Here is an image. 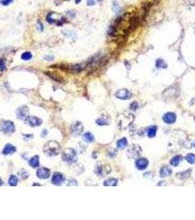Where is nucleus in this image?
Wrapping results in <instances>:
<instances>
[{
  "label": "nucleus",
  "mask_w": 195,
  "mask_h": 220,
  "mask_svg": "<svg viewBox=\"0 0 195 220\" xmlns=\"http://www.w3.org/2000/svg\"><path fill=\"white\" fill-rule=\"evenodd\" d=\"M43 151L49 156H57L60 151V145L56 141H49L45 145Z\"/></svg>",
  "instance_id": "f257e3e1"
},
{
  "label": "nucleus",
  "mask_w": 195,
  "mask_h": 220,
  "mask_svg": "<svg viewBox=\"0 0 195 220\" xmlns=\"http://www.w3.org/2000/svg\"><path fill=\"white\" fill-rule=\"evenodd\" d=\"M62 159L68 165L75 163L77 160V155L76 150L72 148L66 149L62 155Z\"/></svg>",
  "instance_id": "f03ea898"
},
{
  "label": "nucleus",
  "mask_w": 195,
  "mask_h": 220,
  "mask_svg": "<svg viewBox=\"0 0 195 220\" xmlns=\"http://www.w3.org/2000/svg\"><path fill=\"white\" fill-rule=\"evenodd\" d=\"M0 129L4 134H10L15 132V125L10 120H2L0 123Z\"/></svg>",
  "instance_id": "7ed1b4c3"
},
{
  "label": "nucleus",
  "mask_w": 195,
  "mask_h": 220,
  "mask_svg": "<svg viewBox=\"0 0 195 220\" xmlns=\"http://www.w3.org/2000/svg\"><path fill=\"white\" fill-rule=\"evenodd\" d=\"M71 133L73 135H80L82 133L84 129V126L82 125V123L80 122H75L73 123V125L71 126Z\"/></svg>",
  "instance_id": "20e7f679"
},
{
  "label": "nucleus",
  "mask_w": 195,
  "mask_h": 220,
  "mask_svg": "<svg viewBox=\"0 0 195 220\" xmlns=\"http://www.w3.org/2000/svg\"><path fill=\"white\" fill-rule=\"evenodd\" d=\"M115 96L121 100H127V99L130 98L131 93L126 89H121L117 91V93H115Z\"/></svg>",
  "instance_id": "39448f33"
},
{
  "label": "nucleus",
  "mask_w": 195,
  "mask_h": 220,
  "mask_svg": "<svg viewBox=\"0 0 195 220\" xmlns=\"http://www.w3.org/2000/svg\"><path fill=\"white\" fill-rule=\"evenodd\" d=\"M133 116L131 114H125L124 117H123V120H120V126L121 127L123 128H127L128 126H129L131 123L133 122Z\"/></svg>",
  "instance_id": "423d86ee"
},
{
  "label": "nucleus",
  "mask_w": 195,
  "mask_h": 220,
  "mask_svg": "<svg viewBox=\"0 0 195 220\" xmlns=\"http://www.w3.org/2000/svg\"><path fill=\"white\" fill-rule=\"evenodd\" d=\"M16 114H17V117H19V119L26 120L27 118L29 117V116H28V114H29V109H28L27 106H22V107L18 109Z\"/></svg>",
  "instance_id": "0eeeda50"
},
{
  "label": "nucleus",
  "mask_w": 195,
  "mask_h": 220,
  "mask_svg": "<svg viewBox=\"0 0 195 220\" xmlns=\"http://www.w3.org/2000/svg\"><path fill=\"white\" fill-rule=\"evenodd\" d=\"M51 172L50 170L46 167H41L38 169L37 171V176L38 178L40 179H46L50 177Z\"/></svg>",
  "instance_id": "6e6552de"
},
{
  "label": "nucleus",
  "mask_w": 195,
  "mask_h": 220,
  "mask_svg": "<svg viewBox=\"0 0 195 220\" xmlns=\"http://www.w3.org/2000/svg\"><path fill=\"white\" fill-rule=\"evenodd\" d=\"M64 180L63 175L60 173H54L52 178V183L56 186H60Z\"/></svg>",
  "instance_id": "1a4fd4ad"
},
{
  "label": "nucleus",
  "mask_w": 195,
  "mask_h": 220,
  "mask_svg": "<svg viewBox=\"0 0 195 220\" xmlns=\"http://www.w3.org/2000/svg\"><path fill=\"white\" fill-rule=\"evenodd\" d=\"M26 122L27 123L28 125L32 126V127H35V126H38L42 124V120L37 117H34V116H30L27 118Z\"/></svg>",
  "instance_id": "9d476101"
},
{
  "label": "nucleus",
  "mask_w": 195,
  "mask_h": 220,
  "mask_svg": "<svg viewBox=\"0 0 195 220\" xmlns=\"http://www.w3.org/2000/svg\"><path fill=\"white\" fill-rule=\"evenodd\" d=\"M148 160L145 158H140V159H138L136 162V168L139 170H143L148 167Z\"/></svg>",
  "instance_id": "9b49d317"
},
{
  "label": "nucleus",
  "mask_w": 195,
  "mask_h": 220,
  "mask_svg": "<svg viewBox=\"0 0 195 220\" xmlns=\"http://www.w3.org/2000/svg\"><path fill=\"white\" fill-rule=\"evenodd\" d=\"M163 120L167 124H172L176 120V114L173 112H168L163 116Z\"/></svg>",
  "instance_id": "f8f14e48"
},
{
  "label": "nucleus",
  "mask_w": 195,
  "mask_h": 220,
  "mask_svg": "<svg viewBox=\"0 0 195 220\" xmlns=\"http://www.w3.org/2000/svg\"><path fill=\"white\" fill-rule=\"evenodd\" d=\"M16 151V148L15 146H13L11 144H7L4 147V150H3L2 153L4 155H8V154H13Z\"/></svg>",
  "instance_id": "ddd939ff"
},
{
  "label": "nucleus",
  "mask_w": 195,
  "mask_h": 220,
  "mask_svg": "<svg viewBox=\"0 0 195 220\" xmlns=\"http://www.w3.org/2000/svg\"><path fill=\"white\" fill-rule=\"evenodd\" d=\"M85 65L84 64H76L73 65L70 67V71L73 73H78L82 71L85 68Z\"/></svg>",
  "instance_id": "4468645a"
},
{
  "label": "nucleus",
  "mask_w": 195,
  "mask_h": 220,
  "mask_svg": "<svg viewBox=\"0 0 195 220\" xmlns=\"http://www.w3.org/2000/svg\"><path fill=\"white\" fill-rule=\"evenodd\" d=\"M172 173V170H171L169 167H163L161 169V170H160L159 174L161 178H166L170 176Z\"/></svg>",
  "instance_id": "2eb2a0df"
},
{
  "label": "nucleus",
  "mask_w": 195,
  "mask_h": 220,
  "mask_svg": "<svg viewBox=\"0 0 195 220\" xmlns=\"http://www.w3.org/2000/svg\"><path fill=\"white\" fill-rule=\"evenodd\" d=\"M128 146V141L126 138H122L121 139L118 140L117 142V147L120 150H123Z\"/></svg>",
  "instance_id": "dca6fc26"
},
{
  "label": "nucleus",
  "mask_w": 195,
  "mask_h": 220,
  "mask_svg": "<svg viewBox=\"0 0 195 220\" xmlns=\"http://www.w3.org/2000/svg\"><path fill=\"white\" fill-rule=\"evenodd\" d=\"M29 165L33 168H37L40 165V162H39V157L37 156H34L29 159Z\"/></svg>",
  "instance_id": "f3484780"
},
{
  "label": "nucleus",
  "mask_w": 195,
  "mask_h": 220,
  "mask_svg": "<svg viewBox=\"0 0 195 220\" xmlns=\"http://www.w3.org/2000/svg\"><path fill=\"white\" fill-rule=\"evenodd\" d=\"M183 160V156L181 155H178V156H175V157L172 158L170 161L171 165L173 166V167H177V166L179 165V164L181 163V161Z\"/></svg>",
  "instance_id": "a211bd4d"
},
{
  "label": "nucleus",
  "mask_w": 195,
  "mask_h": 220,
  "mask_svg": "<svg viewBox=\"0 0 195 220\" xmlns=\"http://www.w3.org/2000/svg\"><path fill=\"white\" fill-rule=\"evenodd\" d=\"M103 185L106 186H115L118 185V180L115 178H109L105 180Z\"/></svg>",
  "instance_id": "6ab92c4d"
},
{
  "label": "nucleus",
  "mask_w": 195,
  "mask_h": 220,
  "mask_svg": "<svg viewBox=\"0 0 195 220\" xmlns=\"http://www.w3.org/2000/svg\"><path fill=\"white\" fill-rule=\"evenodd\" d=\"M83 139L87 142H92L95 140V137H94L93 134H91L90 132H86L83 135Z\"/></svg>",
  "instance_id": "aec40b11"
},
{
  "label": "nucleus",
  "mask_w": 195,
  "mask_h": 220,
  "mask_svg": "<svg viewBox=\"0 0 195 220\" xmlns=\"http://www.w3.org/2000/svg\"><path fill=\"white\" fill-rule=\"evenodd\" d=\"M156 132H157V127L156 126H151V127L148 129V137L150 138H153L156 136Z\"/></svg>",
  "instance_id": "412c9836"
},
{
  "label": "nucleus",
  "mask_w": 195,
  "mask_h": 220,
  "mask_svg": "<svg viewBox=\"0 0 195 220\" xmlns=\"http://www.w3.org/2000/svg\"><path fill=\"white\" fill-rule=\"evenodd\" d=\"M156 66L158 68H167L166 63H165L164 60H163L162 59H158L156 61Z\"/></svg>",
  "instance_id": "4be33fe9"
},
{
  "label": "nucleus",
  "mask_w": 195,
  "mask_h": 220,
  "mask_svg": "<svg viewBox=\"0 0 195 220\" xmlns=\"http://www.w3.org/2000/svg\"><path fill=\"white\" fill-rule=\"evenodd\" d=\"M8 183L10 186H16L18 183V178L16 175H13L10 177L8 180Z\"/></svg>",
  "instance_id": "5701e85b"
},
{
  "label": "nucleus",
  "mask_w": 195,
  "mask_h": 220,
  "mask_svg": "<svg viewBox=\"0 0 195 220\" xmlns=\"http://www.w3.org/2000/svg\"><path fill=\"white\" fill-rule=\"evenodd\" d=\"M191 170H186V171L179 173V174H178L177 175H178V177H179L180 178H181V179L188 178L189 177H190V174H191Z\"/></svg>",
  "instance_id": "b1692460"
},
{
  "label": "nucleus",
  "mask_w": 195,
  "mask_h": 220,
  "mask_svg": "<svg viewBox=\"0 0 195 220\" xmlns=\"http://www.w3.org/2000/svg\"><path fill=\"white\" fill-rule=\"evenodd\" d=\"M186 160L190 164H195V155L193 153H189L185 157Z\"/></svg>",
  "instance_id": "393cba45"
},
{
  "label": "nucleus",
  "mask_w": 195,
  "mask_h": 220,
  "mask_svg": "<svg viewBox=\"0 0 195 220\" xmlns=\"http://www.w3.org/2000/svg\"><path fill=\"white\" fill-rule=\"evenodd\" d=\"M112 10L115 13H118L120 10V7L119 6V4L115 0H114L113 2H112Z\"/></svg>",
  "instance_id": "a878e982"
},
{
  "label": "nucleus",
  "mask_w": 195,
  "mask_h": 220,
  "mask_svg": "<svg viewBox=\"0 0 195 220\" xmlns=\"http://www.w3.org/2000/svg\"><path fill=\"white\" fill-rule=\"evenodd\" d=\"M32 57V54L30 52H24L22 55V59L24 60H29Z\"/></svg>",
  "instance_id": "bb28decb"
},
{
  "label": "nucleus",
  "mask_w": 195,
  "mask_h": 220,
  "mask_svg": "<svg viewBox=\"0 0 195 220\" xmlns=\"http://www.w3.org/2000/svg\"><path fill=\"white\" fill-rule=\"evenodd\" d=\"M96 123L99 126H104V125H108V122L105 120L104 118L103 117H100V118H98L96 120Z\"/></svg>",
  "instance_id": "cd10ccee"
},
{
  "label": "nucleus",
  "mask_w": 195,
  "mask_h": 220,
  "mask_svg": "<svg viewBox=\"0 0 195 220\" xmlns=\"http://www.w3.org/2000/svg\"><path fill=\"white\" fill-rule=\"evenodd\" d=\"M116 32H117L116 27H115V26H111L109 29H108V34H109V35H110V36H113V35H115Z\"/></svg>",
  "instance_id": "c85d7f7f"
},
{
  "label": "nucleus",
  "mask_w": 195,
  "mask_h": 220,
  "mask_svg": "<svg viewBox=\"0 0 195 220\" xmlns=\"http://www.w3.org/2000/svg\"><path fill=\"white\" fill-rule=\"evenodd\" d=\"M6 69V63L5 61L4 60V59H1L0 60V70L1 71H4Z\"/></svg>",
  "instance_id": "c756f323"
},
{
  "label": "nucleus",
  "mask_w": 195,
  "mask_h": 220,
  "mask_svg": "<svg viewBox=\"0 0 195 220\" xmlns=\"http://www.w3.org/2000/svg\"><path fill=\"white\" fill-rule=\"evenodd\" d=\"M13 0H0V2L2 5L4 6H7L10 4V3L13 2Z\"/></svg>",
  "instance_id": "7c9ffc66"
},
{
  "label": "nucleus",
  "mask_w": 195,
  "mask_h": 220,
  "mask_svg": "<svg viewBox=\"0 0 195 220\" xmlns=\"http://www.w3.org/2000/svg\"><path fill=\"white\" fill-rule=\"evenodd\" d=\"M138 108V104L136 102H133L130 105V109L132 110H136Z\"/></svg>",
  "instance_id": "2f4dec72"
},
{
  "label": "nucleus",
  "mask_w": 195,
  "mask_h": 220,
  "mask_svg": "<svg viewBox=\"0 0 195 220\" xmlns=\"http://www.w3.org/2000/svg\"><path fill=\"white\" fill-rule=\"evenodd\" d=\"M184 1L187 4L195 6V0H184Z\"/></svg>",
  "instance_id": "473e14b6"
},
{
  "label": "nucleus",
  "mask_w": 195,
  "mask_h": 220,
  "mask_svg": "<svg viewBox=\"0 0 195 220\" xmlns=\"http://www.w3.org/2000/svg\"><path fill=\"white\" fill-rule=\"evenodd\" d=\"M43 59L46 60H49V61H51V60H54V56L52 55H46L43 57Z\"/></svg>",
  "instance_id": "72a5a7b5"
},
{
  "label": "nucleus",
  "mask_w": 195,
  "mask_h": 220,
  "mask_svg": "<svg viewBox=\"0 0 195 220\" xmlns=\"http://www.w3.org/2000/svg\"><path fill=\"white\" fill-rule=\"evenodd\" d=\"M95 4V0H87V4L88 6H92Z\"/></svg>",
  "instance_id": "f704fd0d"
},
{
  "label": "nucleus",
  "mask_w": 195,
  "mask_h": 220,
  "mask_svg": "<svg viewBox=\"0 0 195 220\" xmlns=\"http://www.w3.org/2000/svg\"><path fill=\"white\" fill-rule=\"evenodd\" d=\"M67 14H68V16H71L72 18H73L75 16V13H73V12H71V11L67 12Z\"/></svg>",
  "instance_id": "c9c22d12"
},
{
  "label": "nucleus",
  "mask_w": 195,
  "mask_h": 220,
  "mask_svg": "<svg viewBox=\"0 0 195 220\" xmlns=\"http://www.w3.org/2000/svg\"><path fill=\"white\" fill-rule=\"evenodd\" d=\"M81 1H82V0H76V1H75V3H76V4H79V3L81 2Z\"/></svg>",
  "instance_id": "e433bc0d"
},
{
  "label": "nucleus",
  "mask_w": 195,
  "mask_h": 220,
  "mask_svg": "<svg viewBox=\"0 0 195 220\" xmlns=\"http://www.w3.org/2000/svg\"><path fill=\"white\" fill-rule=\"evenodd\" d=\"M2 184H3V181H2V180H1V179L0 178V186H1V185H2Z\"/></svg>",
  "instance_id": "4c0bfd02"
},
{
  "label": "nucleus",
  "mask_w": 195,
  "mask_h": 220,
  "mask_svg": "<svg viewBox=\"0 0 195 220\" xmlns=\"http://www.w3.org/2000/svg\"><path fill=\"white\" fill-rule=\"evenodd\" d=\"M97 1H103V0H97Z\"/></svg>",
  "instance_id": "58836bf2"
},
{
  "label": "nucleus",
  "mask_w": 195,
  "mask_h": 220,
  "mask_svg": "<svg viewBox=\"0 0 195 220\" xmlns=\"http://www.w3.org/2000/svg\"><path fill=\"white\" fill-rule=\"evenodd\" d=\"M194 121H195V116H194Z\"/></svg>",
  "instance_id": "ea45409f"
},
{
  "label": "nucleus",
  "mask_w": 195,
  "mask_h": 220,
  "mask_svg": "<svg viewBox=\"0 0 195 220\" xmlns=\"http://www.w3.org/2000/svg\"><path fill=\"white\" fill-rule=\"evenodd\" d=\"M194 147H195V144H194Z\"/></svg>",
  "instance_id": "a19ab883"
},
{
  "label": "nucleus",
  "mask_w": 195,
  "mask_h": 220,
  "mask_svg": "<svg viewBox=\"0 0 195 220\" xmlns=\"http://www.w3.org/2000/svg\"><path fill=\"white\" fill-rule=\"evenodd\" d=\"M194 184H195V183H194Z\"/></svg>",
  "instance_id": "79ce46f5"
}]
</instances>
